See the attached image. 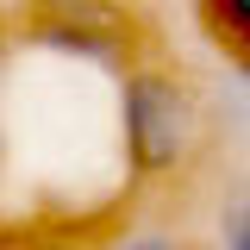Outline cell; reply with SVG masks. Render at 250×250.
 <instances>
[{
    "label": "cell",
    "instance_id": "1",
    "mask_svg": "<svg viewBox=\"0 0 250 250\" xmlns=\"http://www.w3.org/2000/svg\"><path fill=\"white\" fill-rule=\"evenodd\" d=\"M207 138H213V113L182 69L144 57L119 69V144H125V169L138 182L188 175L207 150Z\"/></svg>",
    "mask_w": 250,
    "mask_h": 250
},
{
    "label": "cell",
    "instance_id": "2",
    "mask_svg": "<svg viewBox=\"0 0 250 250\" xmlns=\"http://www.w3.org/2000/svg\"><path fill=\"white\" fill-rule=\"evenodd\" d=\"M19 38L94 69H125L144 57V25L131 0H31Z\"/></svg>",
    "mask_w": 250,
    "mask_h": 250
},
{
    "label": "cell",
    "instance_id": "3",
    "mask_svg": "<svg viewBox=\"0 0 250 250\" xmlns=\"http://www.w3.org/2000/svg\"><path fill=\"white\" fill-rule=\"evenodd\" d=\"M219 125H231V138H250V62H238V75H225V88H219Z\"/></svg>",
    "mask_w": 250,
    "mask_h": 250
},
{
    "label": "cell",
    "instance_id": "4",
    "mask_svg": "<svg viewBox=\"0 0 250 250\" xmlns=\"http://www.w3.org/2000/svg\"><path fill=\"white\" fill-rule=\"evenodd\" d=\"M219 244L225 250H250V207L231 194L225 200V213H219Z\"/></svg>",
    "mask_w": 250,
    "mask_h": 250
},
{
    "label": "cell",
    "instance_id": "5",
    "mask_svg": "<svg viewBox=\"0 0 250 250\" xmlns=\"http://www.w3.org/2000/svg\"><path fill=\"white\" fill-rule=\"evenodd\" d=\"M113 250H175V244H163V238H125V244H113Z\"/></svg>",
    "mask_w": 250,
    "mask_h": 250
},
{
    "label": "cell",
    "instance_id": "6",
    "mask_svg": "<svg viewBox=\"0 0 250 250\" xmlns=\"http://www.w3.org/2000/svg\"><path fill=\"white\" fill-rule=\"evenodd\" d=\"M238 200H244V207H250V182H244V188H238Z\"/></svg>",
    "mask_w": 250,
    "mask_h": 250
},
{
    "label": "cell",
    "instance_id": "7",
    "mask_svg": "<svg viewBox=\"0 0 250 250\" xmlns=\"http://www.w3.org/2000/svg\"><path fill=\"white\" fill-rule=\"evenodd\" d=\"M0 250H6V238H0Z\"/></svg>",
    "mask_w": 250,
    "mask_h": 250
}]
</instances>
